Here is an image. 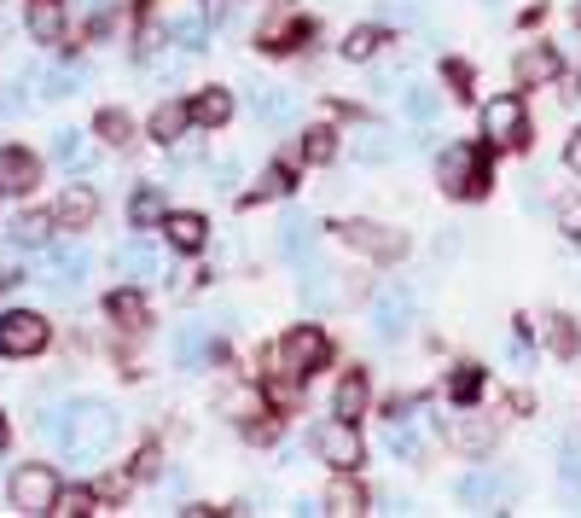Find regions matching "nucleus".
Masks as SVG:
<instances>
[{
	"label": "nucleus",
	"instance_id": "nucleus-47",
	"mask_svg": "<svg viewBox=\"0 0 581 518\" xmlns=\"http://www.w3.org/2000/svg\"><path fill=\"white\" fill-rule=\"evenodd\" d=\"M7 437H12V425H7V414H0V448H7Z\"/></svg>",
	"mask_w": 581,
	"mask_h": 518
},
{
	"label": "nucleus",
	"instance_id": "nucleus-19",
	"mask_svg": "<svg viewBox=\"0 0 581 518\" xmlns=\"http://www.w3.org/2000/svg\"><path fill=\"white\" fill-rule=\"evenodd\" d=\"M553 76H558V53H553V47H529V53H518V82H523V88L553 82Z\"/></svg>",
	"mask_w": 581,
	"mask_h": 518
},
{
	"label": "nucleus",
	"instance_id": "nucleus-13",
	"mask_svg": "<svg viewBox=\"0 0 581 518\" xmlns=\"http://www.w3.org/2000/svg\"><path fill=\"white\" fill-rule=\"evenodd\" d=\"M250 111H256V123H273V128H290L297 123V99L280 94V88H250Z\"/></svg>",
	"mask_w": 581,
	"mask_h": 518
},
{
	"label": "nucleus",
	"instance_id": "nucleus-24",
	"mask_svg": "<svg viewBox=\"0 0 581 518\" xmlns=\"http://www.w3.org/2000/svg\"><path fill=\"white\" fill-rule=\"evenodd\" d=\"M355 158L361 163H390L396 158V140H390L384 128H361V135H355Z\"/></svg>",
	"mask_w": 581,
	"mask_h": 518
},
{
	"label": "nucleus",
	"instance_id": "nucleus-40",
	"mask_svg": "<svg viewBox=\"0 0 581 518\" xmlns=\"http://www.w3.org/2000/svg\"><path fill=\"white\" fill-rule=\"evenodd\" d=\"M227 408H233V420H250V414L262 408V396L256 391H227Z\"/></svg>",
	"mask_w": 581,
	"mask_h": 518
},
{
	"label": "nucleus",
	"instance_id": "nucleus-25",
	"mask_svg": "<svg viewBox=\"0 0 581 518\" xmlns=\"http://www.w3.org/2000/svg\"><path fill=\"white\" fill-rule=\"evenodd\" d=\"M326 513H367V495H361V483H349V472L326 490Z\"/></svg>",
	"mask_w": 581,
	"mask_h": 518
},
{
	"label": "nucleus",
	"instance_id": "nucleus-4",
	"mask_svg": "<svg viewBox=\"0 0 581 518\" xmlns=\"http://www.w3.org/2000/svg\"><path fill=\"white\" fill-rule=\"evenodd\" d=\"M7 495H12V507L18 513H53V501H59V472L53 466H41V460H29L18 466V472L7 478Z\"/></svg>",
	"mask_w": 581,
	"mask_h": 518
},
{
	"label": "nucleus",
	"instance_id": "nucleus-22",
	"mask_svg": "<svg viewBox=\"0 0 581 518\" xmlns=\"http://www.w3.org/2000/svg\"><path fill=\"white\" fill-rule=\"evenodd\" d=\"M106 314H111V321H123V326H140V321H146V297L128 292V286H116V292L106 297Z\"/></svg>",
	"mask_w": 581,
	"mask_h": 518
},
{
	"label": "nucleus",
	"instance_id": "nucleus-10",
	"mask_svg": "<svg viewBox=\"0 0 581 518\" xmlns=\"http://www.w3.org/2000/svg\"><path fill=\"white\" fill-rule=\"evenodd\" d=\"M344 239H349L355 250H367V257H401V250H407L401 233H390V227H379V222H344Z\"/></svg>",
	"mask_w": 581,
	"mask_h": 518
},
{
	"label": "nucleus",
	"instance_id": "nucleus-38",
	"mask_svg": "<svg viewBox=\"0 0 581 518\" xmlns=\"http://www.w3.org/2000/svg\"><path fill=\"white\" fill-rule=\"evenodd\" d=\"M477 391H483V373H477V367H459L454 373V403H477Z\"/></svg>",
	"mask_w": 581,
	"mask_h": 518
},
{
	"label": "nucleus",
	"instance_id": "nucleus-14",
	"mask_svg": "<svg viewBox=\"0 0 581 518\" xmlns=\"http://www.w3.org/2000/svg\"><path fill=\"white\" fill-rule=\"evenodd\" d=\"M511 490V478L500 472H466L459 478V501H471V507H494V501H506Z\"/></svg>",
	"mask_w": 581,
	"mask_h": 518
},
{
	"label": "nucleus",
	"instance_id": "nucleus-34",
	"mask_svg": "<svg viewBox=\"0 0 581 518\" xmlns=\"http://www.w3.org/2000/svg\"><path fill=\"white\" fill-rule=\"evenodd\" d=\"M454 443H459V448H466V455H483V448L494 443V431H489L483 420H466V425H459V431H454Z\"/></svg>",
	"mask_w": 581,
	"mask_h": 518
},
{
	"label": "nucleus",
	"instance_id": "nucleus-7",
	"mask_svg": "<svg viewBox=\"0 0 581 518\" xmlns=\"http://www.w3.org/2000/svg\"><path fill=\"white\" fill-rule=\"evenodd\" d=\"M483 128H489L494 146H523V140H529V111H523V99H518V94H494L489 106H483Z\"/></svg>",
	"mask_w": 581,
	"mask_h": 518
},
{
	"label": "nucleus",
	"instance_id": "nucleus-28",
	"mask_svg": "<svg viewBox=\"0 0 581 518\" xmlns=\"http://www.w3.org/2000/svg\"><path fill=\"white\" fill-rule=\"evenodd\" d=\"M116 269H123V274H151V269H158V250H151L146 239H128L123 250H116Z\"/></svg>",
	"mask_w": 581,
	"mask_h": 518
},
{
	"label": "nucleus",
	"instance_id": "nucleus-37",
	"mask_svg": "<svg viewBox=\"0 0 581 518\" xmlns=\"http://www.w3.org/2000/svg\"><path fill=\"white\" fill-rule=\"evenodd\" d=\"M546 344H553L558 356H570V349H576V332H570V321H564V314H546Z\"/></svg>",
	"mask_w": 581,
	"mask_h": 518
},
{
	"label": "nucleus",
	"instance_id": "nucleus-29",
	"mask_svg": "<svg viewBox=\"0 0 581 518\" xmlns=\"http://www.w3.org/2000/svg\"><path fill=\"white\" fill-rule=\"evenodd\" d=\"M169 41H175L181 53H203L210 29H203V18H175V24H169Z\"/></svg>",
	"mask_w": 581,
	"mask_h": 518
},
{
	"label": "nucleus",
	"instance_id": "nucleus-12",
	"mask_svg": "<svg viewBox=\"0 0 581 518\" xmlns=\"http://www.w3.org/2000/svg\"><path fill=\"white\" fill-rule=\"evenodd\" d=\"M24 24H29V41L59 47V41H64V0H29Z\"/></svg>",
	"mask_w": 581,
	"mask_h": 518
},
{
	"label": "nucleus",
	"instance_id": "nucleus-16",
	"mask_svg": "<svg viewBox=\"0 0 581 518\" xmlns=\"http://www.w3.org/2000/svg\"><path fill=\"white\" fill-rule=\"evenodd\" d=\"M186 111H193V123H198V128H221V123L233 116V94H227V88H203Z\"/></svg>",
	"mask_w": 581,
	"mask_h": 518
},
{
	"label": "nucleus",
	"instance_id": "nucleus-21",
	"mask_svg": "<svg viewBox=\"0 0 581 518\" xmlns=\"http://www.w3.org/2000/svg\"><path fill=\"white\" fill-rule=\"evenodd\" d=\"M309 245H314V222H309V215H285V222H280V250L302 262V250H309Z\"/></svg>",
	"mask_w": 581,
	"mask_h": 518
},
{
	"label": "nucleus",
	"instance_id": "nucleus-31",
	"mask_svg": "<svg viewBox=\"0 0 581 518\" xmlns=\"http://www.w3.org/2000/svg\"><path fill=\"white\" fill-rule=\"evenodd\" d=\"M379 41H384V29H379V24L349 29V36H344V59H372V53H379Z\"/></svg>",
	"mask_w": 581,
	"mask_h": 518
},
{
	"label": "nucleus",
	"instance_id": "nucleus-39",
	"mask_svg": "<svg viewBox=\"0 0 581 518\" xmlns=\"http://www.w3.org/2000/svg\"><path fill=\"white\" fill-rule=\"evenodd\" d=\"M290 187H297V181H290V170H285V163H268V175H262V193H273V198H280V193H290Z\"/></svg>",
	"mask_w": 581,
	"mask_h": 518
},
{
	"label": "nucleus",
	"instance_id": "nucleus-45",
	"mask_svg": "<svg viewBox=\"0 0 581 518\" xmlns=\"http://www.w3.org/2000/svg\"><path fill=\"white\" fill-rule=\"evenodd\" d=\"M564 163H570V175L581 181V128H576V135H570V146H564Z\"/></svg>",
	"mask_w": 581,
	"mask_h": 518
},
{
	"label": "nucleus",
	"instance_id": "nucleus-1",
	"mask_svg": "<svg viewBox=\"0 0 581 518\" xmlns=\"http://www.w3.org/2000/svg\"><path fill=\"white\" fill-rule=\"evenodd\" d=\"M41 431H47V437H59L76 460H99V455L111 448V437H116V420H111L106 403H82V408L47 414Z\"/></svg>",
	"mask_w": 581,
	"mask_h": 518
},
{
	"label": "nucleus",
	"instance_id": "nucleus-18",
	"mask_svg": "<svg viewBox=\"0 0 581 518\" xmlns=\"http://www.w3.org/2000/svg\"><path fill=\"white\" fill-rule=\"evenodd\" d=\"M332 414H337V420H355V414H367V373H361V367H355V373H344V379H337Z\"/></svg>",
	"mask_w": 581,
	"mask_h": 518
},
{
	"label": "nucleus",
	"instance_id": "nucleus-41",
	"mask_svg": "<svg viewBox=\"0 0 581 518\" xmlns=\"http://www.w3.org/2000/svg\"><path fill=\"white\" fill-rule=\"evenodd\" d=\"M558 227L570 233V239H581V198H564L558 205Z\"/></svg>",
	"mask_w": 581,
	"mask_h": 518
},
{
	"label": "nucleus",
	"instance_id": "nucleus-35",
	"mask_svg": "<svg viewBox=\"0 0 581 518\" xmlns=\"http://www.w3.org/2000/svg\"><path fill=\"white\" fill-rule=\"evenodd\" d=\"M53 274H59V286H82V274H88V250H59V262H53Z\"/></svg>",
	"mask_w": 581,
	"mask_h": 518
},
{
	"label": "nucleus",
	"instance_id": "nucleus-32",
	"mask_svg": "<svg viewBox=\"0 0 581 518\" xmlns=\"http://www.w3.org/2000/svg\"><path fill=\"white\" fill-rule=\"evenodd\" d=\"M47 233H53V215H24V222H12V245H47Z\"/></svg>",
	"mask_w": 581,
	"mask_h": 518
},
{
	"label": "nucleus",
	"instance_id": "nucleus-6",
	"mask_svg": "<svg viewBox=\"0 0 581 518\" xmlns=\"http://www.w3.org/2000/svg\"><path fill=\"white\" fill-rule=\"evenodd\" d=\"M442 187H448L454 198H477L483 193V146H448V152H442Z\"/></svg>",
	"mask_w": 581,
	"mask_h": 518
},
{
	"label": "nucleus",
	"instance_id": "nucleus-5",
	"mask_svg": "<svg viewBox=\"0 0 581 518\" xmlns=\"http://www.w3.org/2000/svg\"><path fill=\"white\" fill-rule=\"evenodd\" d=\"M309 443H314V455L332 466V472H355L361 466V437H355V420H320L314 431H309Z\"/></svg>",
	"mask_w": 581,
	"mask_h": 518
},
{
	"label": "nucleus",
	"instance_id": "nucleus-46",
	"mask_svg": "<svg viewBox=\"0 0 581 518\" xmlns=\"http://www.w3.org/2000/svg\"><path fill=\"white\" fill-rule=\"evenodd\" d=\"M233 175H238V163L227 158V163H215V187H233Z\"/></svg>",
	"mask_w": 581,
	"mask_h": 518
},
{
	"label": "nucleus",
	"instance_id": "nucleus-42",
	"mask_svg": "<svg viewBox=\"0 0 581 518\" xmlns=\"http://www.w3.org/2000/svg\"><path fill=\"white\" fill-rule=\"evenodd\" d=\"M558 472H564V483H570V490H581V448H576V443L564 448V466H558Z\"/></svg>",
	"mask_w": 581,
	"mask_h": 518
},
{
	"label": "nucleus",
	"instance_id": "nucleus-15",
	"mask_svg": "<svg viewBox=\"0 0 581 518\" xmlns=\"http://www.w3.org/2000/svg\"><path fill=\"white\" fill-rule=\"evenodd\" d=\"M163 227H169V245H175V250H203V239H210V222L193 215V210L163 215Z\"/></svg>",
	"mask_w": 581,
	"mask_h": 518
},
{
	"label": "nucleus",
	"instance_id": "nucleus-17",
	"mask_svg": "<svg viewBox=\"0 0 581 518\" xmlns=\"http://www.w3.org/2000/svg\"><path fill=\"white\" fill-rule=\"evenodd\" d=\"M163 215H169L163 187H134V198H128V222L134 227H163Z\"/></svg>",
	"mask_w": 581,
	"mask_h": 518
},
{
	"label": "nucleus",
	"instance_id": "nucleus-43",
	"mask_svg": "<svg viewBox=\"0 0 581 518\" xmlns=\"http://www.w3.org/2000/svg\"><path fill=\"white\" fill-rule=\"evenodd\" d=\"M390 420H413V414H419V396H390Z\"/></svg>",
	"mask_w": 581,
	"mask_h": 518
},
{
	"label": "nucleus",
	"instance_id": "nucleus-9",
	"mask_svg": "<svg viewBox=\"0 0 581 518\" xmlns=\"http://www.w3.org/2000/svg\"><path fill=\"white\" fill-rule=\"evenodd\" d=\"M407 326H413V292L384 286L379 304H372V332H379V338H401Z\"/></svg>",
	"mask_w": 581,
	"mask_h": 518
},
{
	"label": "nucleus",
	"instance_id": "nucleus-36",
	"mask_svg": "<svg viewBox=\"0 0 581 518\" xmlns=\"http://www.w3.org/2000/svg\"><path fill=\"white\" fill-rule=\"evenodd\" d=\"M53 513H64V518H82V513H94V490H59Z\"/></svg>",
	"mask_w": 581,
	"mask_h": 518
},
{
	"label": "nucleus",
	"instance_id": "nucleus-8",
	"mask_svg": "<svg viewBox=\"0 0 581 518\" xmlns=\"http://www.w3.org/2000/svg\"><path fill=\"white\" fill-rule=\"evenodd\" d=\"M36 181H41V158L29 152V146H0V193L24 198Z\"/></svg>",
	"mask_w": 581,
	"mask_h": 518
},
{
	"label": "nucleus",
	"instance_id": "nucleus-11",
	"mask_svg": "<svg viewBox=\"0 0 581 518\" xmlns=\"http://www.w3.org/2000/svg\"><path fill=\"white\" fill-rule=\"evenodd\" d=\"M94 215H99V193L94 187H64L59 193V205H53V227H88L94 222Z\"/></svg>",
	"mask_w": 581,
	"mask_h": 518
},
{
	"label": "nucleus",
	"instance_id": "nucleus-2",
	"mask_svg": "<svg viewBox=\"0 0 581 518\" xmlns=\"http://www.w3.org/2000/svg\"><path fill=\"white\" fill-rule=\"evenodd\" d=\"M326 356H332V344H326L320 326H290L280 338V349H273V361H280L285 379H314L320 367H326Z\"/></svg>",
	"mask_w": 581,
	"mask_h": 518
},
{
	"label": "nucleus",
	"instance_id": "nucleus-3",
	"mask_svg": "<svg viewBox=\"0 0 581 518\" xmlns=\"http://www.w3.org/2000/svg\"><path fill=\"white\" fill-rule=\"evenodd\" d=\"M47 338H53L47 314H36V309H7V314H0V356H12V361L41 356Z\"/></svg>",
	"mask_w": 581,
	"mask_h": 518
},
{
	"label": "nucleus",
	"instance_id": "nucleus-33",
	"mask_svg": "<svg viewBox=\"0 0 581 518\" xmlns=\"http://www.w3.org/2000/svg\"><path fill=\"white\" fill-rule=\"evenodd\" d=\"M384 448H390V455H396V460H413L419 437H413V431H407V420H390V431H384Z\"/></svg>",
	"mask_w": 581,
	"mask_h": 518
},
{
	"label": "nucleus",
	"instance_id": "nucleus-26",
	"mask_svg": "<svg viewBox=\"0 0 581 518\" xmlns=\"http://www.w3.org/2000/svg\"><path fill=\"white\" fill-rule=\"evenodd\" d=\"M302 158H309V163H332V158H337V128L314 123L309 135H302Z\"/></svg>",
	"mask_w": 581,
	"mask_h": 518
},
{
	"label": "nucleus",
	"instance_id": "nucleus-30",
	"mask_svg": "<svg viewBox=\"0 0 581 518\" xmlns=\"http://www.w3.org/2000/svg\"><path fill=\"white\" fill-rule=\"evenodd\" d=\"M94 135L111 140V146H128V135H134V128H128V111H116V106L99 111V116H94Z\"/></svg>",
	"mask_w": 581,
	"mask_h": 518
},
{
	"label": "nucleus",
	"instance_id": "nucleus-44",
	"mask_svg": "<svg viewBox=\"0 0 581 518\" xmlns=\"http://www.w3.org/2000/svg\"><path fill=\"white\" fill-rule=\"evenodd\" d=\"M59 158L64 163H82V135H76V128H64V135H59Z\"/></svg>",
	"mask_w": 581,
	"mask_h": 518
},
{
	"label": "nucleus",
	"instance_id": "nucleus-27",
	"mask_svg": "<svg viewBox=\"0 0 581 518\" xmlns=\"http://www.w3.org/2000/svg\"><path fill=\"white\" fill-rule=\"evenodd\" d=\"M175 356H181V367H198L203 356H210V338H203V326L186 321V326L175 332Z\"/></svg>",
	"mask_w": 581,
	"mask_h": 518
},
{
	"label": "nucleus",
	"instance_id": "nucleus-23",
	"mask_svg": "<svg viewBox=\"0 0 581 518\" xmlns=\"http://www.w3.org/2000/svg\"><path fill=\"white\" fill-rule=\"evenodd\" d=\"M401 106H407V116H413V123L424 128V123L436 116L442 99H436V88H424V82H407V88H401Z\"/></svg>",
	"mask_w": 581,
	"mask_h": 518
},
{
	"label": "nucleus",
	"instance_id": "nucleus-20",
	"mask_svg": "<svg viewBox=\"0 0 581 518\" xmlns=\"http://www.w3.org/2000/svg\"><path fill=\"white\" fill-rule=\"evenodd\" d=\"M186 123H193V111H186V106H158V111H151V140H158V146H175Z\"/></svg>",
	"mask_w": 581,
	"mask_h": 518
}]
</instances>
